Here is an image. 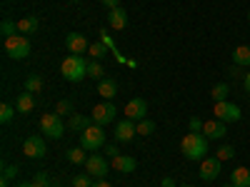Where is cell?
I'll return each instance as SVG.
<instances>
[{"label": "cell", "instance_id": "cell-35", "mask_svg": "<svg viewBox=\"0 0 250 187\" xmlns=\"http://www.w3.org/2000/svg\"><path fill=\"white\" fill-rule=\"evenodd\" d=\"M203 120L200 117H190V122H188V128H190V132H203Z\"/></svg>", "mask_w": 250, "mask_h": 187}, {"label": "cell", "instance_id": "cell-1", "mask_svg": "<svg viewBox=\"0 0 250 187\" xmlns=\"http://www.w3.org/2000/svg\"><path fill=\"white\" fill-rule=\"evenodd\" d=\"M180 152H183L185 160H190V162L205 160V155H208V137L203 132H188L180 140Z\"/></svg>", "mask_w": 250, "mask_h": 187}, {"label": "cell", "instance_id": "cell-13", "mask_svg": "<svg viewBox=\"0 0 250 187\" xmlns=\"http://www.w3.org/2000/svg\"><path fill=\"white\" fill-rule=\"evenodd\" d=\"M135 135H138V130H135V122H133V120L123 117V120L115 125V140H118V142H130Z\"/></svg>", "mask_w": 250, "mask_h": 187}, {"label": "cell", "instance_id": "cell-5", "mask_svg": "<svg viewBox=\"0 0 250 187\" xmlns=\"http://www.w3.org/2000/svg\"><path fill=\"white\" fill-rule=\"evenodd\" d=\"M40 132L48 135L50 140H60L62 135H65V122L60 120L58 112H45L43 117H40Z\"/></svg>", "mask_w": 250, "mask_h": 187}, {"label": "cell", "instance_id": "cell-11", "mask_svg": "<svg viewBox=\"0 0 250 187\" xmlns=\"http://www.w3.org/2000/svg\"><path fill=\"white\" fill-rule=\"evenodd\" d=\"M23 155L30 157V160H40L45 157V142L40 135H30L25 142H23Z\"/></svg>", "mask_w": 250, "mask_h": 187}, {"label": "cell", "instance_id": "cell-15", "mask_svg": "<svg viewBox=\"0 0 250 187\" xmlns=\"http://www.w3.org/2000/svg\"><path fill=\"white\" fill-rule=\"evenodd\" d=\"M203 135H205L208 140H220V137H225V122H223V120H208V122L203 125Z\"/></svg>", "mask_w": 250, "mask_h": 187}, {"label": "cell", "instance_id": "cell-17", "mask_svg": "<svg viewBox=\"0 0 250 187\" xmlns=\"http://www.w3.org/2000/svg\"><path fill=\"white\" fill-rule=\"evenodd\" d=\"M40 28V20L35 15H28V18H20L18 20V33L20 35H35Z\"/></svg>", "mask_w": 250, "mask_h": 187}, {"label": "cell", "instance_id": "cell-2", "mask_svg": "<svg viewBox=\"0 0 250 187\" xmlns=\"http://www.w3.org/2000/svg\"><path fill=\"white\" fill-rule=\"evenodd\" d=\"M60 75L68 82H80L88 77V60H83L80 55H68L60 62Z\"/></svg>", "mask_w": 250, "mask_h": 187}, {"label": "cell", "instance_id": "cell-8", "mask_svg": "<svg viewBox=\"0 0 250 187\" xmlns=\"http://www.w3.org/2000/svg\"><path fill=\"white\" fill-rule=\"evenodd\" d=\"M93 122L95 125H100V128H105L108 122H113L115 120V105L110 100H105V102H98V105L93 108Z\"/></svg>", "mask_w": 250, "mask_h": 187}, {"label": "cell", "instance_id": "cell-7", "mask_svg": "<svg viewBox=\"0 0 250 187\" xmlns=\"http://www.w3.org/2000/svg\"><path fill=\"white\" fill-rule=\"evenodd\" d=\"M220 172H223V160H218V157H205V160H200V180H205V182H213V180H218L220 177Z\"/></svg>", "mask_w": 250, "mask_h": 187}, {"label": "cell", "instance_id": "cell-21", "mask_svg": "<svg viewBox=\"0 0 250 187\" xmlns=\"http://www.w3.org/2000/svg\"><path fill=\"white\" fill-rule=\"evenodd\" d=\"M233 62L238 68H250V45H238L233 50Z\"/></svg>", "mask_w": 250, "mask_h": 187}, {"label": "cell", "instance_id": "cell-25", "mask_svg": "<svg viewBox=\"0 0 250 187\" xmlns=\"http://www.w3.org/2000/svg\"><path fill=\"white\" fill-rule=\"evenodd\" d=\"M88 150H83V148H73V150H68V162L70 165H85V160H88V155H85Z\"/></svg>", "mask_w": 250, "mask_h": 187}, {"label": "cell", "instance_id": "cell-29", "mask_svg": "<svg viewBox=\"0 0 250 187\" xmlns=\"http://www.w3.org/2000/svg\"><path fill=\"white\" fill-rule=\"evenodd\" d=\"M15 108L10 105V102H3V105H0V122H3V125H8L13 117H15Z\"/></svg>", "mask_w": 250, "mask_h": 187}, {"label": "cell", "instance_id": "cell-36", "mask_svg": "<svg viewBox=\"0 0 250 187\" xmlns=\"http://www.w3.org/2000/svg\"><path fill=\"white\" fill-rule=\"evenodd\" d=\"M18 165H5L3 168V177H8V180H13V177H18Z\"/></svg>", "mask_w": 250, "mask_h": 187}, {"label": "cell", "instance_id": "cell-20", "mask_svg": "<svg viewBox=\"0 0 250 187\" xmlns=\"http://www.w3.org/2000/svg\"><path fill=\"white\" fill-rule=\"evenodd\" d=\"M98 95H103L105 100H113V97L118 95V82H115L113 77H103V80L98 82Z\"/></svg>", "mask_w": 250, "mask_h": 187}, {"label": "cell", "instance_id": "cell-9", "mask_svg": "<svg viewBox=\"0 0 250 187\" xmlns=\"http://www.w3.org/2000/svg\"><path fill=\"white\" fill-rule=\"evenodd\" d=\"M85 172L90 175V177H95V180H103L108 175V160L103 157V155H88V160H85Z\"/></svg>", "mask_w": 250, "mask_h": 187}, {"label": "cell", "instance_id": "cell-31", "mask_svg": "<svg viewBox=\"0 0 250 187\" xmlns=\"http://www.w3.org/2000/svg\"><path fill=\"white\" fill-rule=\"evenodd\" d=\"M215 157L223 160V162L225 160H233L235 157V148H233V145H220V148L215 150Z\"/></svg>", "mask_w": 250, "mask_h": 187}, {"label": "cell", "instance_id": "cell-38", "mask_svg": "<svg viewBox=\"0 0 250 187\" xmlns=\"http://www.w3.org/2000/svg\"><path fill=\"white\" fill-rule=\"evenodd\" d=\"M100 3L105 5V8H110V10H113V8H120V5H118L120 0H100Z\"/></svg>", "mask_w": 250, "mask_h": 187}, {"label": "cell", "instance_id": "cell-43", "mask_svg": "<svg viewBox=\"0 0 250 187\" xmlns=\"http://www.w3.org/2000/svg\"><path fill=\"white\" fill-rule=\"evenodd\" d=\"M18 187H35L33 182H23V185H18Z\"/></svg>", "mask_w": 250, "mask_h": 187}, {"label": "cell", "instance_id": "cell-34", "mask_svg": "<svg viewBox=\"0 0 250 187\" xmlns=\"http://www.w3.org/2000/svg\"><path fill=\"white\" fill-rule=\"evenodd\" d=\"M73 187H93V177L85 172V175H75L73 177Z\"/></svg>", "mask_w": 250, "mask_h": 187}, {"label": "cell", "instance_id": "cell-19", "mask_svg": "<svg viewBox=\"0 0 250 187\" xmlns=\"http://www.w3.org/2000/svg\"><path fill=\"white\" fill-rule=\"evenodd\" d=\"M90 125H93V117H85V115H78V112L68 115V128H70L73 132H83V130H88Z\"/></svg>", "mask_w": 250, "mask_h": 187}, {"label": "cell", "instance_id": "cell-10", "mask_svg": "<svg viewBox=\"0 0 250 187\" xmlns=\"http://www.w3.org/2000/svg\"><path fill=\"white\" fill-rule=\"evenodd\" d=\"M123 115L128 120H133V122H140V120H145V115H148V102H145L143 97H133L128 105H125Z\"/></svg>", "mask_w": 250, "mask_h": 187}, {"label": "cell", "instance_id": "cell-22", "mask_svg": "<svg viewBox=\"0 0 250 187\" xmlns=\"http://www.w3.org/2000/svg\"><path fill=\"white\" fill-rule=\"evenodd\" d=\"M230 185H235V187H250V170L248 168H235L230 172Z\"/></svg>", "mask_w": 250, "mask_h": 187}, {"label": "cell", "instance_id": "cell-44", "mask_svg": "<svg viewBox=\"0 0 250 187\" xmlns=\"http://www.w3.org/2000/svg\"><path fill=\"white\" fill-rule=\"evenodd\" d=\"M223 187H235V185H223Z\"/></svg>", "mask_w": 250, "mask_h": 187}, {"label": "cell", "instance_id": "cell-27", "mask_svg": "<svg viewBox=\"0 0 250 187\" xmlns=\"http://www.w3.org/2000/svg\"><path fill=\"white\" fill-rule=\"evenodd\" d=\"M25 90L33 93V95H38L40 90H43V77H40V75H30V77L25 80Z\"/></svg>", "mask_w": 250, "mask_h": 187}, {"label": "cell", "instance_id": "cell-18", "mask_svg": "<svg viewBox=\"0 0 250 187\" xmlns=\"http://www.w3.org/2000/svg\"><path fill=\"white\" fill-rule=\"evenodd\" d=\"M15 110L20 112V115H25V112H33L35 110V95L33 93H23V95H18V100H15Z\"/></svg>", "mask_w": 250, "mask_h": 187}, {"label": "cell", "instance_id": "cell-33", "mask_svg": "<svg viewBox=\"0 0 250 187\" xmlns=\"http://www.w3.org/2000/svg\"><path fill=\"white\" fill-rule=\"evenodd\" d=\"M33 185H35V187H50V177H48V172H45V170L35 172V177H33Z\"/></svg>", "mask_w": 250, "mask_h": 187}, {"label": "cell", "instance_id": "cell-28", "mask_svg": "<svg viewBox=\"0 0 250 187\" xmlns=\"http://www.w3.org/2000/svg\"><path fill=\"white\" fill-rule=\"evenodd\" d=\"M135 130H138V135H153L155 132V122L145 117V120L135 122Z\"/></svg>", "mask_w": 250, "mask_h": 187}, {"label": "cell", "instance_id": "cell-6", "mask_svg": "<svg viewBox=\"0 0 250 187\" xmlns=\"http://www.w3.org/2000/svg\"><path fill=\"white\" fill-rule=\"evenodd\" d=\"M213 115H215V120H223V122H238L243 117L240 108L235 105V102H230V100L215 102V105H213Z\"/></svg>", "mask_w": 250, "mask_h": 187}, {"label": "cell", "instance_id": "cell-45", "mask_svg": "<svg viewBox=\"0 0 250 187\" xmlns=\"http://www.w3.org/2000/svg\"><path fill=\"white\" fill-rule=\"evenodd\" d=\"M178 187H190V185H178Z\"/></svg>", "mask_w": 250, "mask_h": 187}, {"label": "cell", "instance_id": "cell-26", "mask_svg": "<svg viewBox=\"0 0 250 187\" xmlns=\"http://www.w3.org/2000/svg\"><path fill=\"white\" fill-rule=\"evenodd\" d=\"M110 48L105 45V43H103V40H98V43H93L90 48H88V53H90V57L93 60H100V57H105V53H108Z\"/></svg>", "mask_w": 250, "mask_h": 187}, {"label": "cell", "instance_id": "cell-30", "mask_svg": "<svg viewBox=\"0 0 250 187\" xmlns=\"http://www.w3.org/2000/svg\"><path fill=\"white\" fill-rule=\"evenodd\" d=\"M0 33H3V37H13V35H18V23H13L10 18H5L3 23H0Z\"/></svg>", "mask_w": 250, "mask_h": 187}, {"label": "cell", "instance_id": "cell-4", "mask_svg": "<svg viewBox=\"0 0 250 187\" xmlns=\"http://www.w3.org/2000/svg\"><path fill=\"white\" fill-rule=\"evenodd\" d=\"M5 53L13 57V60H25L28 55H30V50H33V45H30V40H28V35H13V37H5Z\"/></svg>", "mask_w": 250, "mask_h": 187}, {"label": "cell", "instance_id": "cell-24", "mask_svg": "<svg viewBox=\"0 0 250 187\" xmlns=\"http://www.w3.org/2000/svg\"><path fill=\"white\" fill-rule=\"evenodd\" d=\"M228 93H230V85H228V82H215L210 95H213L215 102H220V100H228Z\"/></svg>", "mask_w": 250, "mask_h": 187}, {"label": "cell", "instance_id": "cell-16", "mask_svg": "<svg viewBox=\"0 0 250 187\" xmlns=\"http://www.w3.org/2000/svg\"><path fill=\"white\" fill-rule=\"evenodd\" d=\"M108 28L113 30H125L128 28V13H125L123 8H113L108 13Z\"/></svg>", "mask_w": 250, "mask_h": 187}, {"label": "cell", "instance_id": "cell-41", "mask_svg": "<svg viewBox=\"0 0 250 187\" xmlns=\"http://www.w3.org/2000/svg\"><path fill=\"white\" fill-rule=\"evenodd\" d=\"M93 187H113V185H110V182H105V180H95V182H93Z\"/></svg>", "mask_w": 250, "mask_h": 187}, {"label": "cell", "instance_id": "cell-40", "mask_svg": "<svg viewBox=\"0 0 250 187\" xmlns=\"http://www.w3.org/2000/svg\"><path fill=\"white\" fill-rule=\"evenodd\" d=\"M163 187H178L173 177H163Z\"/></svg>", "mask_w": 250, "mask_h": 187}, {"label": "cell", "instance_id": "cell-32", "mask_svg": "<svg viewBox=\"0 0 250 187\" xmlns=\"http://www.w3.org/2000/svg\"><path fill=\"white\" fill-rule=\"evenodd\" d=\"M55 112L58 115H73L75 110H73V102L70 100H60L58 105H55Z\"/></svg>", "mask_w": 250, "mask_h": 187}, {"label": "cell", "instance_id": "cell-42", "mask_svg": "<svg viewBox=\"0 0 250 187\" xmlns=\"http://www.w3.org/2000/svg\"><path fill=\"white\" fill-rule=\"evenodd\" d=\"M8 182H10V180H8V177H0V187H10V185H8Z\"/></svg>", "mask_w": 250, "mask_h": 187}, {"label": "cell", "instance_id": "cell-14", "mask_svg": "<svg viewBox=\"0 0 250 187\" xmlns=\"http://www.w3.org/2000/svg\"><path fill=\"white\" fill-rule=\"evenodd\" d=\"M135 168H138V162L130 155H115L113 157V170L120 175H130V172H135Z\"/></svg>", "mask_w": 250, "mask_h": 187}, {"label": "cell", "instance_id": "cell-47", "mask_svg": "<svg viewBox=\"0 0 250 187\" xmlns=\"http://www.w3.org/2000/svg\"><path fill=\"white\" fill-rule=\"evenodd\" d=\"M248 20H250V10H248Z\"/></svg>", "mask_w": 250, "mask_h": 187}, {"label": "cell", "instance_id": "cell-46", "mask_svg": "<svg viewBox=\"0 0 250 187\" xmlns=\"http://www.w3.org/2000/svg\"><path fill=\"white\" fill-rule=\"evenodd\" d=\"M70 3H80V0H70Z\"/></svg>", "mask_w": 250, "mask_h": 187}, {"label": "cell", "instance_id": "cell-37", "mask_svg": "<svg viewBox=\"0 0 250 187\" xmlns=\"http://www.w3.org/2000/svg\"><path fill=\"white\" fill-rule=\"evenodd\" d=\"M243 88H245V93L250 95V70H248V73L243 75Z\"/></svg>", "mask_w": 250, "mask_h": 187}, {"label": "cell", "instance_id": "cell-12", "mask_svg": "<svg viewBox=\"0 0 250 187\" xmlns=\"http://www.w3.org/2000/svg\"><path fill=\"white\" fill-rule=\"evenodd\" d=\"M65 48H68L70 55H83V53L90 48V43H88V37L83 35V33H68V37H65Z\"/></svg>", "mask_w": 250, "mask_h": 187}, {"label": "cell", "instance_id": "cell-39", "mask_svg": "<svg viewBox=\"0 0 250 187\" xmlns=\"http://www.w3.org/2000/svg\"><path fill=\"white\" fill-rule=\"evenodd\" d=\"M105 155L115 157V155H120V152H118V148H115V145H108V148H105Z\"/></svg>", "mask_w": 250, "mask_h": 187}, {"label": "cell", "instance_id": "cell-3", "mask_svg": "<svg viewBox=\"0 0 250 187\" xmlns=\"http://www.w3.org/2000/svg\"><path fill=\"white\" fill-rule=\"evenodd\" d=\"M103 145H105V130L100 128V125H90L88 130H83L80 132V148L83 150H88V152H95V150H100Z\"/></svg>", "mask_w": 250, "mask_h": 187}, {"label": "cell", "instance_id": "cell-23", "mask_svg": "<svg viewBox=\"0 0 250 187\" xmlns=\"http://www.w3.org/2000/svg\"><path fill=\"white\" fill-rule=\"evenodd\" d=\"M88 77H93V80H98V82L105 77V70H103L100 60H88Z\"/></svg>", "mask_w": 250, "mask_h": 187}]
</instances>
